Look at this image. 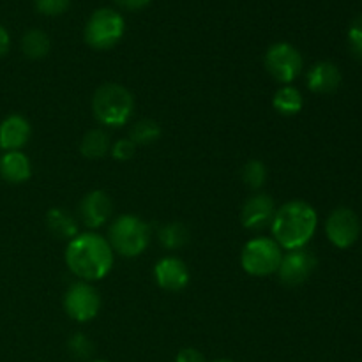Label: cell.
Masks as SVG:
<instances>
[{"mask_svg": "<svg viewBox=\"0 0 362 362\" xmlns=\"http://www.w3.org/2000/svg\"><path fill=\"white\" fill-rule=\"evenodd\" d=\"M64 260L67 269L80 281L90 283L99 281L110 274L115 253L108 239L95 232H83L67 243Z\"/></svg>", "mask_w": 362, "mask_h": 362, "instance_id": "1", "label": "cell"}, {"mask_svg": "<svg viewBox=\"0 0 362 362\" xmlns=\"http://www.w3.org/2000/svg\"><path fill=\"white\" fill-rule=\"evenodd\" d=\"M318 226L317 211L308 202L292 200L276 209L271 223L272 239L281 250H299L313 239Z\"/></svg>", "mask_w": 362, "mask_h": 362, "instance_id": "2", "label": "cell"}, {"mask_svg": "<svg viewBox=\"0 0 362 362\" xmlns=\"http://www.w3.org/2000/svg\"><path fill=\"white\" fill-rule=\"evenodd\" d=\"M134 112V98L119 83H103L92 95L94 119L105 127H122Z\"/></svg>", "mask_w": 362, "mask_h": 362, "instance_id": "3", "label": "cell"}, {"mask_svg": "<svg viewBox=\"0 0 362 362\" xmlns=\"http://www.w3.org/2000/svg\"><path fill=\"white\" fill-rule=\"evenodd\" d=\"M108 243L113 253L124 258H136L148 247L151 226L138 216L122 214L110 225Z\"/></svg>", "mask_w": 362, "mask_h": 362, "instance_id": "4", "label": "cell"}, {"mask_svg": "<svg viewBox=\"0 0 362 362\" xmlns=\"http://www.w3.org/2000/svg\"><path fill=\"white\" fill-rule=\"evenodd\" d=\"M126 32V21L124 16L115 9L101 7L90 14V18L85 23L83 37L90 48L105 52L112 49L120 42Z\"/></svg>", "mask_w": 362, "mask_h": 362, "instance_id": "5", "label": "cell"}, {"mask_svg": "<svg viewBox=\"0 0 362 362\" xmlns=\"http://www.w3.org/2000/svg\"><path fill=\"white\" fill-rule=\"evenodd\" d=\"M281 258V246L272 237H257L247 240L240 251V265L244 272L255 278L276 274Z\"/></svg>", "mask_w": 362, "mask_h": 362, "instance_id": "6", "label": "cell"}, {"mask_svg": "<svg viewBox=\"0 0 362 362\" xmlns=\"http://www.w3.org/2000/svg\"><path fill=\"white\" fill-rule=\"evenodd\" d=\"M264 64L267 73L278 83L290 85L300 73H303L304 60L299 49L286 41L274 42L265 52Z\"/></svg>", "mask_w": 362, "mask_h": 362, "instance_id": "7", "label": "cell"}, {"mask_svg": "<svg viewBox=\"0 0 362 362\" xmlns=\"http://www.w3.org/2000/svg\"><path fill=\"white\" fill-rule=\"evenodd\" d=\"M101 310V296L98 288L87 281H76L64 293V311L71 320L87 324L94 320Z\"/></svg>", "mask_w": 362, "mask_h": 362, "instance_id": "8", "label": "cell"}, {"mask_svg": "<svg viewBox=\"0 0 362 362\" xmlns=\"http://www.w3.org/2000/svg\"><path fill=\"white\" fill-rule=\"evenodd\" d=\"M317 257L306 247L290 250L283 253L281 262L278 267V278L285 286H300L310 279L317 269Z\"/></svg>", "mask_w": 362, "mask_h": 362, "instance_id": "9", "label": "cell"}, {"mask_svg": "<svg viewBox=\"0 0 362 362\" xmlns=\"http://www.w3.org/2000/svg\"><path fill=\"white\" fill-rule=\"evenodd\" d=\"M325 233L331 244L339 250L354 246L361 235L359 216L349 207H338L325 221Z\"/></svg>", "mask_w": 362, "mask_h": 362, "instance_id": "10", "label": "cell"}, {"mask_svg": "<svg viewBox=\"0 0 362 362\" xmlns=\"http://www.w3.org/2000/svg\"><path fill=\"white\" fill-rule=\"evenodd\" d=\"M113 212V202L103 189L88 191L78 204V218L87 228H101L110 221Z\"/></svg>", "mask_w": 362, "mask_h": 362, "instance_id": "11", "label": "cell"}, {"mask_svg": "<svg viewBox=\"0 0 362 362\" xmlns=\"http://www.w3.org/2000/svg\"><path fill=\"white\" fill-rule=\"evenodd\" d=\"M276 214V204L271 194L257 193L244 202L240 209V223L244 228L251 232H260V230L271 226Z\"/></svg>", "mask_w": 362, "mask_h": 362, "instance_id": "12", "label": "cell"}, {"mask_svg": "<svg viewBox=\"0 0 362 362\" xmlns=\"http://www.w3.org/2000/svg\"><path fill=\"white\" fill-rule=\"evenodd\" d=\"M154 279L166 292H180L189 285V269L179 257H165L154 265Z\"/></svg>", "mask_w": 362, "mask_h": 362, "instance_id": "13", "label": "cell"}, {"mask_svg": "<svg viewBox=\"0 0 362 362\" xmlns=\"http://www.w3.org/2000/svg\"><path fill=\"white\" fill-rule=\"evenodd\" d=\"M30 122L23 115L13 113L0 122V148H6V152L21 151L30 140Z\"/></svg>", "mask_w": 362, "mask_h": 362, "instance_id": "14", "label": "cell"}, {"mask_svg": "<svg viewBox=\"0 0 362 362\" xmlns=\"http://www.w3.org/2000/svg\"><path fill=\"white\" fill-rule=\"evenodd\" d=\"M306 85L315 94H332L341 85V71L329 60L317 62L308 71Z\"/></svg>", "mask_w": 362, "mask_h": 362, "instance_id": "15", "label": "cell"}, {"mask_svg": "<svg viewBox=\"0 0 362 362\" xmlns=\"http://www.w3.org/2000/svg\"><path fill=\"white\" fill-rule=\"evenodd\" d=\"M0 177L9 184H23L32 177V163L21 151H7L0 158Z\"/></svg>", "mask_w": 362, "mask_h": 362, "instance_id": "16", "label": "cell"}, {"mask_svg": "<svg viewBox=\"0 0 362 362\" xmlns=\"http://www.w3.org/2000/svg\"><path fill=\"white\" fill-rule=\"evenodd\" d=\"M46 228L55 239L67 240V243L80 233L78 219L62 207L49 209L46 214Z\"/></svg>", "mask_w": 362, "mask_h": 362, "instance_id": "17", "label": "cell"}, {"mask_svg": "<svg viewBox=\"0 0 362 362\" xmlns=\"http://www.w3.org/2000/svg\"><path fill=\"white\" fill-rule=\"evenodd\" d=\"M112 138L105 129L94 127V129L87 131L85 136L81 138L80 152L87 159H103L112 151Z\"/></svg>", "mask_w": 362, "mask_h": 362, "instance_id": "18", "label": "cell"}, {"mask_svg": "<svg viewBox=\"0 0 362 362\" xmlns=\"http://www.w3.org/2000/svg\"><path fill=\"white\" fill-rule=\"evenodd\" d=\"M272 108L285 117H293L304 108V98L293 85H281L272 95Z\"/></svg>", "mask_w": 362, "mask_h": 362, "instance_id": "19", "label": "cell"}, {"mask_svg": "<svg viewBox=\"0 0 362 362\" xmlns=\"http://www.w3.org/2000/svg\"><path fill=\"white\" fill-rule=\"evenodd\" d=\"M21 49H23L25 57L30 60H41L52 49V39L41 28H30L28 32H25V35L21 37Z\"/></svg>", "mask_w": 362, "mask_h": 362, "instance_id": "20", "label": "cell"}, {"mask_svg": "<svg viewBox=\"0 0 362 362\" xmlns=\"http://www.w3.org/2000/svg\"><path fill=\"white\" fill-rule=\"evenodd\" d=\"M158 239H159V244H161L165 250L177 251L189 243V230L186 228L184 223H179V221L166 223V225L161 226V230H159Z\"/></svg>", "mask_w": 362, "mask_h": 362, "instance_id": "21", "label": "cell"}, {"mask_svg": "<svg viewBox=\"0 0 362 362\" xmlns=\"http://www.w3.org/2000/svg\"><path fill=\"white\" fill-rule=\"evenodd\" d=\"M161 126L152 119H140L129 131V140L134 145H152L161 138Z\"/></svg>", "mask_w": 362, "mask_h": 362, "instance_id": "22", "label": "cell"}, {"mask_svg": "<svg viewBox=\"0 0 362 362\" xmlns=\"http://www.w3.org/2000/svg\"><path fill=\"white\" fill-rule=\"evenodd\" d=\"M240 179H243L244 186L250 189H262L267 180V166L260 159H250L240 170Z\"/></svg>", "mask_w": 362, "mask_h": 362, "instance_id": "23", "label": "cell"}, {"mask_svg": "<svg viewBox=\"0 0 362 362\" xmlns=\"http://www.w3.org/2000/svg\"><path fill=\"white\" fill-rule=\"evenodd\" d=\"M95 346L92 339L87 334H83V332H76V334H73L67 339V350L78 361H90Z\"/></svg>", "mask_w": 362, "mask_h": 362, "instance_id": "24", "label": "cell"}, {"mask_svg": "<svg viewBox=\"0 0 362 362\" xmlns=\"http://www.w3.org/2000/svg\"><path fill=\"white\" fill-rule=\"evenodd\" d=\"M35 11L42 16H60L71 6V0H34Z\"/></svg>", "mask_w": 362, "mask_h": 362, "instance_id": "25", "label": "cell"}, {"mask_svg": "<svg viewBox=\"0 0 362 362\" xmlns=\"http://www.w3.org/2000/svg\"><path fill=\"white\" fill-rule=\"evenodd\" d=\"M134 152H136V145H134L129 138H120V140L112 144L110 156H112L115 161H129L134 156Z\"/></svg>", "mask_w": 362, "mask_h": 362, "instance_id": "26", "label": "cell"}, {"mask_svg": "<svg viewBox=\"0 0 362 362\" xmlns=\"http://www.w3.org/2000/svg\"><path fill=\"white\" fill-rule=\"evenodd\" d=\"M349 45L357 57H362V14L352 21L349 28Z\"/></svg>", "mask_w": 362, "mask_h": 362, "instance_id": "27", "label": "cell"}, {"mask_svg": "<svg viewBox=\"0 0 362 362\" xmlns=\"http://www.w3.org/2000/svg\"><path fill=\"white\" fill-rule=\"evenodd\" d=\"M175 362H207L204 354L197 349H182L177 354Z\"/></svg>", "mask_w": 362, "mask_h": 362, "instance_id": "28", "label": "cell"}, {"mask_svg": "<svg viewBox=\"0 0 362 362\" xmlns=\"http://www.w3.org/2000/svg\"><path fill=\"white\" fill-rule=\"evenodd\" d=\"M120 9L126 11H141L152 2V0H113Z\"/></svg>", "mask_w": 362, "mask_h": 362, "instance_id": "29", "label": "cell"}, {"mask_svg": "<svg viewBox=\"0 0 362 362\" xmlns=\"http://www.w3.org/2000/svg\"><path fill=\"white\" fill-rule=\"evenodd\" d=\"M11 48V35L4 25H0V59L7 55Z\"/></svg>", "mask_w": 362, "mask_h": 362, "instance_id": "30", "label": "cell"}, {"mask_svg": "<svg viewBox=\"0 0 362 362\" xmlns=\"http://www.w3.org/2000/svg\"><path fill=\"white\" fill-rule=\"evenodd\" d=\"M212 362H235V361H232V359H218V361H212Z\"/></svg>", "mask_w": 362, "mask_h": 362, "instance_id": "31", "label": "cell"}, {"mask_svg": "<svg viewBox=\"0 0 362 362\" xmlns=\"http://www.w3.org/2000/svg\"><path fill=\"white\" fill-rule=\"evenodd\" d=\"M87 362H110V361H105V359H90V361H87Z\"/></svg>", "mask_w": 362, "mask_h": 362, "instance_id": "32", "label": "cell"}]
</instances>
